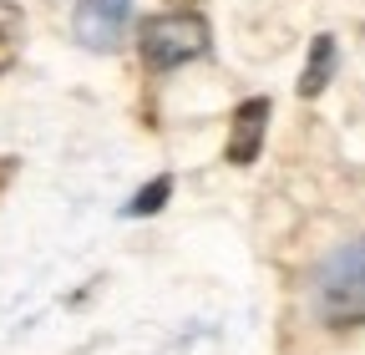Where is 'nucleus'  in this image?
<instances>
[{
	"label": "nucleus",
	"instance_id": "nucleus-1",
	"mask_svg": "<svg viewBox=\"0 0 365 355\" xmlns=\"http://www.w3.org/2000/svg\"><path fill=\"white\" fill-rule=\"evenodd\" d=\"M314 315L330 330L365 325V244H345L314 274Z\"/></svg>",
	"mask_w": 365,
	"mask_h": 355
},
{
	"label": "nucleus",
	"instance_id": "nucleus-2",
	"mask_svg": "<svg viewBox=\"0 0 365 355\" xmlns=\"http://www.w3.org/2000/svg\"><path fill=\"white\" fill-rule=\"evenodd\" d=\"M208 51V21L193 11H173V16H153L143 26V61L153 71H173L182 61H193Z\"/></svg>",
	"mask_w": 365,
	"mask_h": 355
},
{
	"label": "nucleus",
	"instance_id": "nucleus-3",
	"mask_svg": "<svg viewBox=\"0 0 365 355\" xmlns=\"http://www.w3.org/2000/svg\"><path fill=\"white\" fill-rule=\"evenodd\" d=\"M132 21V0H81L76 6V41L91 51H112Z\"/></svg>",
	"mask_w": 365,
	"mask_h": 355
},
{
	"label": "nucleus",
	"instance_id": "nucleus-4",
	"mask_svg": "<svg viewBox=\"0 0 365 355\" xmlns=\"http://www.w3.org/2000/svg\"><path fill=\"white\" fill-rule=\"evenodd\" d=\"M264 122H269V102L254 97L234 112V127H228V163L234 168H249L259 158V143H264Z\"/></svg>",
	"mask_w": 365,
	"mask_h": 355
},
{
	"label": "nucleus",
	"instance_id": "nucleus-5",
	"mask_svg": "<svg viewBox=\"0 0 365 355\" xmlns=\"http://www.w3.org/2000/svg\"><path fill=\"white\" fill-rule=\"evenodd\" d=\"M330 71H335V41H330V36H314V51H309V66H304V76H299V92H304V97H314V92H325V81H330Z\"/></svg>",
	"mask_w": 365,
	"mask_h": 355
},
{
	"label": "nucleus",
	"instance_id": "nucleus-6",
	"mask_svg": "<svg viewBox=\"0 0 365 355\" xmlns=\"http://www.w3.org/2000/svg\"><path fill=\"white\" fill-rule=\"evenodd\" d=\"M21 41H26V16H21V6L0 0V71H11V66H16Z\"/></svg>",
	"mask_w": 365,
	"mask_h": 355
},
{
	"label": "nucleus",
	"instance_id": "nucleus-7",
	"mask_svg": "<svg viewBox=\"0 0 365 355\" xmlns=\"http://www.w3.org/2000/svg\"><path fill=\"white\" fill-rule=\"evenodd\" d=\"M168 193H173V183H168V178H158V183H153V188H143V193H137V198H132V208H127V213H132V218H143V213H153V208H163V198H168Z\"/></svg>",
	"mask_w": 365,
	"mask_h": 355
}]
</instances>
